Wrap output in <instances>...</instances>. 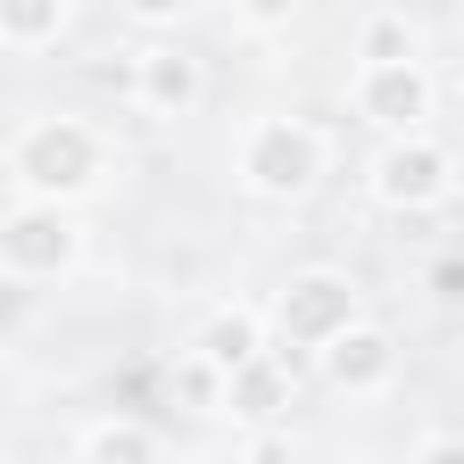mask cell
<instances>
[{"label":"cell","mask_w":464,"mask_h":464,"mask_svg":"<svg viewBox=\"0 0 464 464\" xmlns=\"http://www.w3.org/2000/svg\"><path fill=\"white\" fill-rule=\"evenodd\" d=\"M94 464H145V442H138L130 428H123V435L109 428V435H94Z\"/></svg>","instance_id":"30bf717a"},{"label":"cell","mask_w":464,"mask_h":464,"mask_svg":"<svg viewBox=\"0 0 464 464\" xmlns=\"http://www.w3.org/2000/svg\"><path fill=\"white\" fill-rule=\"evenodd\" d=\"M326 362H334L341 384H370V377L384 370V341H377V334H334V355H326Z\"/></svg>","instance_id":"8992f818"},{"label":"cell","mask_w":464,"mask_h":464,"mask_svg":"<svg viewBox=\"0 0 464 464\" xmlns=\"http://www.w3.org/2000/svg\"><path fill=\"white\" fill-rule=\"evenodd\" d=\"M29 174H36L44 188H72V181H87V174H94V145H87V130H72V123L36 130V138H29Z\"/></svg>","instance_id":"6da1fadb"},{"label":"cell","mask_w":464,"mask_h":464,"mask_svg":"<svg viewBox=\"0 0 464 464\" xmlns=\"http://www.w3.org/2000/svg\"><path fill=\"white\" fill-rule=\"evenodd\" d=\"M188 87H196V72L174 51H152V102H188Z\"/></svg>","instance_id":"9c48e42d"},{"label":"cell","mask_w":464,"mask_h":464,"mask_svg":"<svg viewBox=\"0 0 464 464\" xmlns=\"http://www.w3.org/2000/svg\"><path fill=\"white\" fill-rule=\"evenodd\" d=\"M435 283H442V297H464V261H442Z\"/></svg>","instance_id":"8fae6325"},{"label":"cell","mask_w":464,"mask_h":464,"mask_svg":"<svg viewBox=\"0 0 464 464\" xmlns=\"http://www.w3.org/2000/svg\"><path fill=\"white\" fill-rule=\"evenodd\" d=\"M246 174H254L261 188H304V181H312V138L290 130V123H268V130L254 138Z\"/></svg>","instance_id":"7a4b0ae2"},{"label":"cell","mask_w":464,"mask_h":464,"mask_svg":"<svg viewBox=\"0 0 464 464\" xmlns=\"http://www.w3.org/2000/svg\"><path fill=\"white\" fill-rule=\"evenodd\" d=\"M392 203H428L435 188H442V160L428 152V145H406V152H392L384 160V181H377Z\"/></svg>","instance_id":"5b68a950"},{"label":"cell","mask_w":464,"mask_h":464,"mask_svg":"<svg viewBox=\"0 0 464 464\" xmlns=\"http://www.w3.org/2000/svg\"><path fill=\"white\" fill-rule=\"evenodd\" d=\"M428 464H464V442H435V450H428Z\"/></svg>","instance_id":"7c38bea8"},{"label":"cell","mask_w":464,"mask_h":464,"mask_svg":"<svg viewBox=\"0 0 464 464\" xmlns=\"http://www.w3.org/2000/svg\"><path fill=\"white\" fill-rule=\"evenodd\" d=\"M362 109H370L377 123H413V116H420V72H413V65H370Z\"/></svg>","instance_id":"277c9868"},{"label":"cell","mask_w":464,"mask_h":464,"mask_svg":"<svg viewBox=\"0 0 464 464\" xmlns=\"http://www.w3.org/2000/svg\"><path fill=\"white\" fill-rule=\"evenodd\" d=\"M203 348H210V362H232V370H239V362H254V319H239V312H232V319H218V326L203 334Z\"/></svg>","instance_id":"ba28073f"},{"label":"cell","mask_w":464,"mask_h":464,"mask_svg":"<svg viewBox=\"0 0 464 464\" xmlns=\"http://www.w3.org/2000/svg\"><path fill=\"white\" fill-rule=\"evenodd\" d=\"M283 326H290L297 341H326L334 326H348V283H334V276L297 283L290 304H283Z\"/></svg>","instance_id":"3957f363"},{"label":"cell","mask_w":464,"mask_h":464,"mask_svg":"<svg viewBox=\"0 0 464 464\" xmlns=\"http://www.w3.org/2000/svg\"><path fill=\"white\" fill-rule=\"evenodd\" d=\"M0 254H7V261H58V254H65V232H58L51 218H22V225L0 239Z\"/></svg>","instance_id":"52a82bcc"}]
</instances>
